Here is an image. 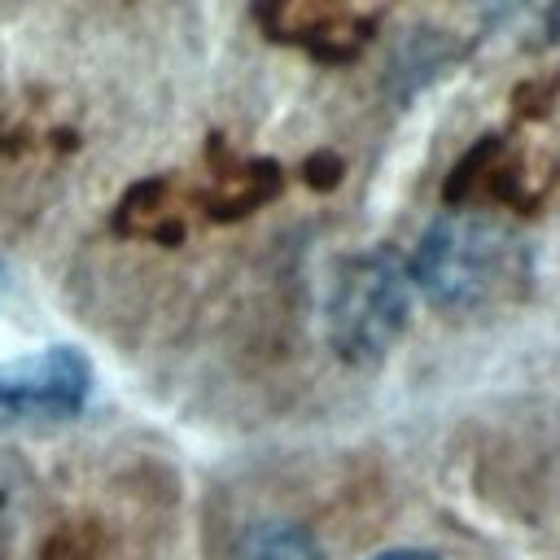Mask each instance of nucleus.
I'll return each instance as SVG.
<instances>
[{
    "label": "nucleus",
    "instance_id": "6e6552de",
    "mask_svg": "<svg viewBox=\"0 0 560 560\" xmlns=\"http://www.w3.org/2000/svg\"><path fill=\"white\" fill-rule=\"evenodd\" d=\"M372 560H438V556L420 551V547H389V551H376Z\"/></svg>",
    "mask_w": 560,
    "mask_h": 560
},
{
    "label": "nucleus",
    "instance_id": "f257e3e1",
    "mask_svg": "<svg viewBox=\"0 0 560 560\" xmlns=\"http://www.w3.org/2000/svg\"><path fill=\"white\" fill-rule=\"evenodd\" d=\"M534 262L516 228L486 210H451L429 223L411 258V284L451 315L512 306L529 289Z\"/></svg>",
    "mask_w": 560,
    "mask_h": 560
},
{
    "label": "nucleus",
    "instance_id": "20e7f679",
    "mask_svg": "<svg viewBox=\"0 0 560 560\" xmlns=\"http://www.w3.org/2000/svg\"><path fill=\"white\" fill-rule=\"evenodd\" d=\"M258 26L280 39V44H298L306 48L315 61H350L368 35H372V22L376 13H363V9H346V4H267V9H254Z\"/></svg>",
    "mask_w": 560,
    "mask_h": 560
},
{
    "label": "nucleus",
    "instance_id": "423d86ee",
    "mask_svg": "<svg viewBox=\"0 0 560 560\" xmlns=\"http://www.w3.org/2000/svg\"><path fill=\"white\" fill-rule=\"evenodd\" d=\"M280 192V166L262 158H228L214 166V179L206 188V206L214 219L249 214L254 206L271 201Z\"/></svg>",
    "mask_w": 560,
    "mask_h": 560
},
{
    "label": "nucleus",
    "instance_id": "39448f33",
    "mask_svg": "<svg viewBox=\"0 0 560 560\" xmlns=\"http://www.w3.org/2000/svg\"><path fill=\"white\" fill-rule=\"evenodd\" d=\"M114 228L127 232V236H140V241L175 245L188 232V197L171 179H140L118 201Z\"/></svg>",
    "mask_w": 560,
    "mask_h": 560
},
{
    "label": "nucleus",
    "instance_id": "7ed1b4c3",
    "mask_svg": "<svg viewBox=\"0 0 560 560\" xmlns=\"http://www.w3.org/2000/svg\"><path fill=\"white\" fill-rule=\"evenodd\" d=\"M92 389V363L74 346H44L0 363V420H70Z\"/></svg>",
    "mask_w": 560,
    "mask_h": 560
},
{
    "label": "nucleus",
    "instance_id": "0eeeda50",
    "mask_svg": "<svg viewBox=\"0 0 560 560\" xmlns=\"http://www.w3.org/2000/svg\"><path fill=\"white\" fill-rule=\"evenodd\" d=\"M232 560H324V547L293 521H258L241 534Z\"/></svg>",
    "mask_w": 560,
    "mask_h": 560
},
{
    "label": "nucleus",
    "instance_id": "f03ea898",
    "mask_svg": "<svg viewBox=\"0 0 560 560\" xmlns=\"http://www.w3.org/2000/svg\"><path fill=\"white\" fill-rule=\"evenodd\" d=\"M411 311V271L389 249H363L337 262L324 324L328 346L346 363H376L402 337Z\"/></svg>",
    "mask_w": 560,
    "mask_h": 560
}]
</instances>
